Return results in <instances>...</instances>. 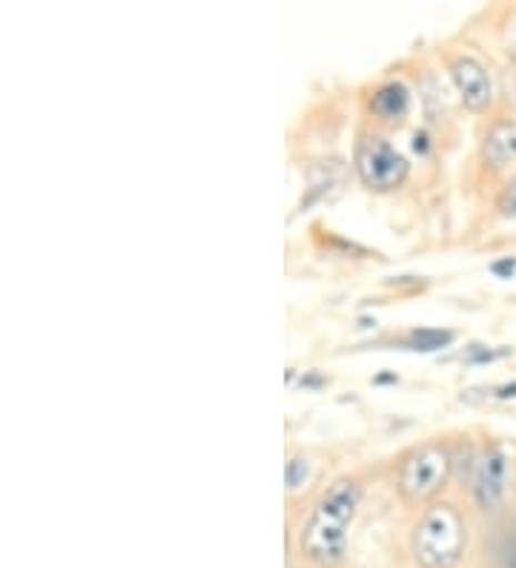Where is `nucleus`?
<instances>
[{"mask_svg": "<svg viewBox=\"0 0 516 568\" xmlns=\"http://www.w3.org/2000/svg\"><path fill=\"white\" fill-rule=\"evenodd\" d=\"M362 506V486L356 479H336L318 497L302 531V551L316 566H338L351 546V526Z\"/></svg>", "mask_w": 516, "mask_h": 568, "instance_id": "1", "label": "nucleus"}, {"mask_svg": "<svg viewBox=\"0 0 516 568\" xmlns=\"http://www.w3.org/2000/svg\"><path fill=\"white\" fill-rule=\"evenodd\" d=\"M454 342V333L447 331H413L407 336V347L413 351H439Z\"/></svg>", "mask_w": 516, "mask_h": 568, "instance_id": "10", "label": "nucleus"}, {"mask_svg": "<svg viewBox=\"0 0 516 568\" xmlns=\"http://www.w3.org/2000/svg\"><path fill=\"white\" fill-rule=\"evenodd\" d=\"M490 557H494L496 568H516V523L499 528L490 542Z\"/></svg>", "mask_w": 516, "mask_h": 568, "instance_id": "9", "label": "nucleus"}, {"mask_svg": "<svg viewBox=\"0 0 516 568\" xmlns=\"http://www.w3.org/2000/svg\"><path fill=\"white\" fill-rule=\"evenodd\" d=\"M451 465L454 463H451L447 448L436 443L419 445L416 450H411L399 468V479H396L402 499L411 503V506H419V503L436 497L445 488L447 477H451Z\"/></svg>", "mask_w": 516, "mask_h": 568, "instance_id": "3", "label": "nucleus"}, {"mask_svg": "<svg viewBox=\"0 0 516 568\" xmlns=\"http://www.w3.org/2000/svg\"><path fill=\"white\" fill-rule=\"evenodd\" d=\"M510 483V465L499 448H488L476 459L474 468V499L482 511H494L508 497Z\"/></svg>", "mask_w": 516, "mask_h": 568, "instance_id": "5", "label": "nucleus"}, {"mask_svg": "<svg viewBox=\"0 0 516 568\" xmlns=\"http://www.w3.org/2000/svg\"><path fill=\"white\" fill-rule=\"evenodd\" d=\"M451 78H454L456 90L462 95V104L468 110H485L494 101V87L479 61L474 58H456L451 63Z\"/></svg>", "mask_w": 516, "mask_h": 568, "instance_id": "6", "label": "nucleus"}, {"mask_svg": "<svg viewBox=\"0 0 516 568\" xmlns=\"http://www.w3.org/2000/svg\"><path fill=\"white\" fill-rule=\"evenodd\" d=\"M310 477V463L304 457H293L287 463V488L290 491H299V488L307 483Z\"/></svg>", "mask_w": 516, "mask_h": 568, "instance_id": "11", "label": "nucleus"}, {"mask_svg": "<svg viewBox=\"0 0 516 568\" xmlns=\"http://www.w3.org/2000/svg\"><path fill=\"white\" fill-rule=\"evenodd\" d=\"M287 568H293V566H287Z\"/></svg>", "mask_w": 516, "mask_h": 568, "instance_id": "13", "label": "nucleus"}, {"mask_svg": "<svg viewBox=\"0 0 516 568\" xmlns=\"http://www.w3.org/2000/svg\"><path fill=\"white\" fill-rule=\"evenodd\" d=\"M499 210L505 215H516V175L508 181V187H505L503 199H499Z\"/></svg>", "mask_w": 516, "mask_h": 568, "instance_id": "12", "label": "nucleus"}, {"mask_svg": "<svg viewBox=\"0 0 516 568\" xmlns=\"http://www.w3.org/2000/svg\"><path fill=\"white\" fill-rule=\"evenodd\" d=\"M482 155L490 170H505L516 161V121H496L485 135Z\"/></svg>", "mask_w": 516, "mask_h": 568, "instance_id": "7", "label": "nucleus"}, {"mask_svg": "<svg viewBox=\"0 0 516 568\" xmlns=\"http://www.w3.org/2000/svg\"><path fill=\"white\" fill-rule=\"evenodd\" d=\"M407 104H411V95L402 83H385V87H378L373 92V112H376L378 119L385 121H399L402 115L407 112Z\"/></svg>", "mask_w": 516, "mask_h": 568, "instance_id": "8", "label": "nucleus"}, {"mask_svg": "<svg viewBox=\"0 0 516 568\" xmlns=\"http://www.w3.org/2000/svg\"><path fill=\"white\" fill-rule=\"evenodd\" d=\"M356 173L373 193H391L407 179V159L391 141L371 135L356 146Z\"/></svg>", "mask_w": 516, "mask_h": 568, "instance_id": "4", "label": "nucleus"}, {"mask_svg": "<svg viewBox=\"0 0 516 568\" xmlns=\"http://www.w3.org/2000/svg\"><path fill=\"white\" fill-rule=\"evenodd\" d=\"M413 557L422 568H451L465 551V523L454 506L427 508L413 528Z\"/></svg>", "mask_w": 516, "mask_h": 568, "instance_id": "2", "label": "nucleus"}]
</instances>
